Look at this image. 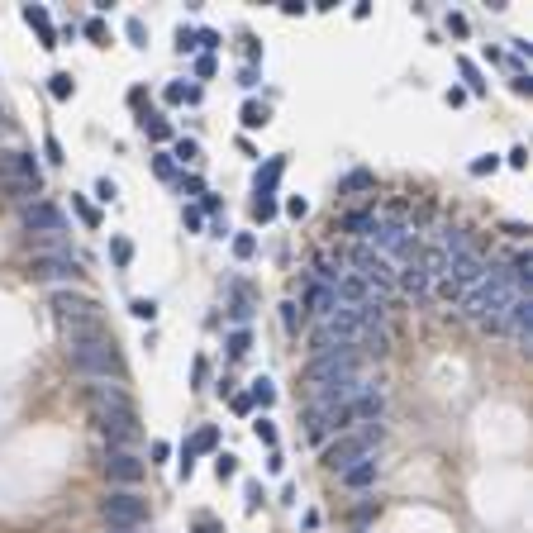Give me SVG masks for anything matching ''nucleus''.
Segmentation results:
<instances>
[{
	"mask_svg": "<svg viewBox=\"0 0 533 533\" xmlns=\"http://www.w3.org/2000/svg\"><path fill=\"white\" fill-rule=\"evenodd\" d=\"M300 310H310L314 319H329L333 310H338V300H333V291L324 281H305V296H300Z\"/></svg>",
	"mask_w": 533,
	"mask_h": 533,
	"instance_id": "obj_13",
	"label": "nucleus"
},
{
	"mask_svg": "<svg viewBox=\"0 0 533 533\" xmlns=\"http://www.w3.org/2000/svg\"><path fill=\"white\" fill-rule=\"evenodd\" d=\"M72 205H77V215H81V220H86V224H91V229H95V224H100V210H95L91 200H81V195H72Z\"/></svg>",
	"mask_w": 533,
	"mask_h": 533,
	"instance_id": "obj_34",
	"label": "nucleus"
},
{
	"mask_svg": "<svg viewBox=\"0 0 533 533\" xmlns=\"http://www.w3.org/2000/svg\"><path fill=\"white\" fill-rule=\"evenodd\" d=\"M86 38H95V43H105V38H110V29H105V19H100V15L86 19Z\"/></svg>",
	"mask_w": 533,
	"mask_h": 533,
	"instance_id": "obj_35",
	"label": "nucleus"
},
{
	"mask_svg": "<svg viewBox=\"0 0 533 533\" xmlns=\"http://www.w3.org/2000/svg\"><path fill=\"white\" fill-rule=\"evenodd\" d=\"M0 129H5V114H0Z\"/></svg>",
	"mask_w": 533,
	"mask_h": 533,
	"instance_id": "obj_61",
	"label": "nucleus"
},
{
	"mask_svg": "<svg viewBox=\"0 0 533 533\" xmlns=\"http://www.w3.org/2000/svg\"><path fill=\"white\" fill-rule=\"evenodd\" d=\"M195 48L215 58V53H220V33H215V29H195Z\"/></svg>",
	"mask_w": 533,
	"mask_h": 533,
	"instance_id": "obj_29",
	"label": "nucleus"
},
{
	"mask_svg": "<svg viewBox=\"0 0 533 533\" xmlns=\"http://www.w3.org/2000/svg\"><path fill=\"white\" fill-rule=\"evenodd\" d=\"M338 481H343L348 490H367L381 481V457H362V462H352L348 471H338Z\"/></svg>",
	"mask_w": 533,
	"mask_h": 533,
	"instance_id": "obj_12",
	"label": "nucleus"
},
{
	"mask_svg": "<svg viewBox=\"0 0 533 533\" xmlns=\"http://www.w3.org/2000/svg\"><path fill=\"white\" fill-rule=\"evenodd\" d=\"M215 471H220V481H229V476H238V457H234V453H224L220 462H215Z\"/></svg>",
	"mask_w": 533,
	"mask_h": 533,
	"instance_id": "obj_36",
	"label": "nucleus"
},
{
	"mask_svg": "<svg viewBox=\"0 0 533 533\" xmlns=\"http://www.w3.org/2000/svg\"><path fill=\"white\" fill-rule=\"evenodd\" d=\"M381 443H386V424H357V429L338 434V438L324 448V467L329 471H348L352 462H362V457H377Z\"/></svg>",
	"mask_w": 533,
	"mask_h": 533,
	"instance_id": "obj_4",
	"label": "nucleus"
},
{
	"mask_svg": "<svg viewBox=\"0 0 533 533\" xmlns=\"http://www.w3.org/2000/svg\"><path fill=\"white\" fill-rule=\"evenodd\" d=\"M281 172H286V157H271L266 167H257V176H252V186H257V195H271V186L281 181Z\"/></svg>",
	"mask_w": 533,
	"mask_h": 533,
	"instance_id": "obj_18",
	"label": "nucleus"
},
{
	"mask_svg": "<svg viewBox=\"0 0 533 533\" xmlns=\"http://www.w3.org/2000/svg\"><path fill=\"white\" fill-rule=\"evenodd\" d=\"M114 195H119L114 181H110V176H100V181H95V200H114Z\"/></svg>",
	"mask_w": 533,
	"mask_h": 533,
	"instance_id": "obj_41",
	"label": "nucleus"
},
{
	"mask_svg": "<svg viewBox=\"0 0 533 533\" xmlns=\"http://www.w3.org/2000/svg\"><path fill=\"white\" fill-rule=\"evenodd\" d=\"M300 324H305V310H300L296 300H286V305H281V329L286 333H300Z\"/></svg>",
	"mask_w": 533,
	"mask_h": 533,
	"instance_id": "obj_25",
	"label": "nucleus"
},
{
	"mask_svg": "<svg viewBox=\"0 0 533 533\" xmlns=\"http://www.w3.org/2000/svg\"><path fill=\"white\" fill-rule=\"evenodd\" d=\"M234 252H238V257H252V252H257L252 234H238V238H234Z\"/></svg>",
	"mask_w": 533,
	"mask_h": 533,
	"instance_id": "obj_42",
	"label": "nucleus"
},
{
	"mask_svg": "<svg viewBox=\"0 0 533 533\" xmlns=\"http://www.w3.org/2000/svg\"><path fill=\"white\" fill-rule=\"evenodd\" d=\"M252 434H257V438H262L266 448L276 453V424H271V419H257V424H252Z\"/></svg>",
	"mask_w": 533,
	"mask_h": 533,
	"instance_id": "obj_32",
	"label": "nucleus"
},
{
	"mask_svg": "<svg viewBox=\"0 0 533 533\" xmlns=\"http://www.w3.org/2000/svg\"><path fill=\"white\" fill-rule=\"evenodd\" d=\"M381 505H357V524H367V519H377Z\"/></svg>",
	"mask_w": 533,
	"mask_h": 533,
	"instance_id": "obj_56",
	"label": "nucleus"
},
{
	"mask_svg": "<svg viewBox=\"0 0 533 533\" xmlns=\"http://www.w3.org/2000/svg\"><path fill=\"white\" fill-rule=\"evenodd\" d=\"M190 377H195V386H205V377H210V362L195 357V362H190Z\"/></svg>",
	"mask_w": 533,
	"mask_h": 533,
	"instance_id": "obj_48",
	"label": "nucleus"
},
{
	"mask_svg": "<svg viewBox=\"0 0 533 533\" xmlns=\"http://www.w3.org/2000/svg\"><path fill=\"white\" fill-rule=\"evenodd\" d=\"M195 210H200V215H220V195H210V190H205V200L195 205Z\"/></svg>",
	"mask_w": 533,
	"mask_h": 533,
	"instance_id": "obj_52",
	"label": "nucleus"
},
{
	"mask_svg": "<svg viewBox=\"0 0 533 533\" xmlns=\"http://www.w3.org/2000/svg\"><path fill=\"white\" fill-rule=\"evenodd\" d=\"M243 505H248V515L262 505V486H257V481H248V486H243Z\"/></svg>",
	"mask_w": 533,
	"mask_h": 533,
	"instance_id": "obj_37",
	"label": "nucleus"
},
{
	"mask_svg": "<svg viewBox=\"0 0 533 533\" xmlns=\"http://www.w3.org/2000/svg\"><path fill=\"white\" fill-rule=\"evenodd\" d=\"M153 172L162 176V181H172V176H176V162H172V153H157V157H153Z\"/></svg>",
	"mask_w": 533,
	"mask_h": 533,
	"instance_id": "obj_33",
	"label": "nucleus"
},
{
	"mask_svg": "<svg viewBox=\"0 0 533 533\" xmlns=\"http://www.w3.org/2000/svg\"><path fill=\"white\" fill-rule=\"evenodd\" d=\"M305 210H310V200H305V195H291V200H286V215H291V220H300Z\"/></svg>",
	"mask_w": 533,
	"mask_h": 533,
	"instance_id": "obj_43",
	"label": "nucleus"
},
{
	"mask_svg": "<svg viewBox=\"0 0 533 533\" xmlns=\"http://www.w3.org/2000/svg\"><path fill=\"white\" fill-rule=\"evenodd\" d=\"M348 271V262H343V252H314V281H324V286H333L338 276Z\"/></svg>",
	"mask_w": 533,
	"mask_h": 533,
	"instance_id": "obj_14",
	"label": "nucleus"
},
{
	"mask_svg": "<svg viewBox=\"0 0 533 533\" xmlns=\"http://www.w3.org/2000/svg\"><path fill=\"white\" fill-rule=\"evenodd\" d=\"M63 357L72 372H81V377H91V381H124V357H119V343H114L110 329L67 338Z\"/></svg>",
	"mask_w": 533,
	"mask_h": 533,
	"instance_id": "obj_2",
	"label": "nucleus"
},
{
	"mask_svg": "<svg viewBox=\"0 0 533 533\" xmlns=\"http://www.w3.org/2000/svg\"><path fill=\"white\" fill-rule=\"evenodd\" d=\"M181 190H186V195H205V181L200 176H181Z\"/></svg>",
	"mask_w": 533,
	"mask_h": 533,
	"instance_id": "obj_51",
	"label": "nucleus"
},
{
	"mask_svg": "<svg viewBox=\"0 0 533 533\" xmlns=\"http://www.w3.org/2000/svg\"><path fill=\"white\" fill-rule=\"evenodd\" d=\"M238 119H243V129H262L266 124V105H262V100H243Z\"/></svg>",
	"mask_w": 533,
	"mask_h": 533,
	"instance_id": "obj_23",
	"label": "nucleus"
},
{
	"mask_svg": "<svg viewBox=\"0 0 533 533\" xmlns=\"http://www.w3.org/2000/svg\"><path fill=\"white\" fill-rule=\"evenodd\" d=\"M195 77H215V58H210V53L195 58Z\"/></svg>",
	"mask_w": 533,
	"mask_h": 533,
	"instance_id": "obj_46",
	"label": "nucleus"
},
{
	"mask_svg": "<svg viewBox=\"0 0 533 533\" xmlns=\"http://www.w3.org/2000/svg\"><path fill=\"white\" fill-rule=\"evenodd\" d=\"M467 172H471V176H486V172H495V157H476V162H471Z\"/></svg>",
	"mask_w": 533,
	"mask_h": 533,
	"instance_id": "obj_45",
	"label": "nucleus"
},
{
	"mask_svg": "<svg viewBox=\"0 0 533 533\" xmlns=\"http://www.w3.org/2000/svg\"><path fill=\"white\" fill-rule=\"evenodd\" d=\"M48 310L58 319L63 338H77V333H100L105 329V314H100V300L81 296V291H53Z\"/></svg>",
	"mask_w": 533,
	"mask_h": 533,
	"instance_id": "obj_3",
	"label": "nucleus"
},
{
	"mask_svg": "<svg viewBox=\"0 0 533 533\" xmlns=\"http://www.w3.org/2000/svg\"><path fill=\"white\" fill-rule=\"evenodd\" d=\"M515 91H519V95L533 91V77H529V72H515Z\"/></svg>",
	"mask_w": 533,
	"mask_h": 533,
	"instance_id": "obj_54",
	"label": "nucleus"
},
{
	"mask_svg": "<svg viewBox=\"0 0 533 533\" xmlns=\"http://www.w3.org/2000/svg\"><path fill=\"white\" fill-rule=\"evenodd\" d=\"M372 220H377L372 210H348L343 220H338V229H343V234H352V238L362 243V238H367V229H372Z\"/></svg>",
	"mask_w": 533,
	"mask_h": 533,
	"instance_id": "obj_19",
	"label": "nucleus"
},
{
	"mask_svg": "<svg viewBox=\"0 0 533 533\" xmlns=\"http://www.w3.org/2000/svg\"><path fill=\"white\" fill-rule=\"evenodd\" d=\"M162 95H167V105H181V100H186V86H181V81H172Z\"/></svg>",
	"mask_w": 533,
	"mask_h": 533,
	"instance_id": "obj_49",
	"label": "nucleus"
},
{
	"mask_svg": "<svg viewBox=\"0 0 533 533\" xmlns=\"http://www.w3.org/2000/svg\"><path fill=\"white\" fill-rule=\"evenodd\" d=\"M338 190H343V195H362V190H377V172H367V167H352V172H343Z\"/></svg>",
	"mask_w": 533,
	"mask_h": 533,
	"instance_id": "obj_15",
	"label": "nucleus"
},
{
	"mask_svg": "<svg viewBox=\"0 0 533 533\" xmlns=\"http://www.w3.org/2000/svg\"><path fill=\"white\" fill-rule=\"evenodd\" d=\"M252 220H257V224L276 220V200H271V195H257V200H252Z\"/></svg>",
	"mask_w": 533,
	"mask_h": 533,
	"instance_id": "obj_28",
	"label": "nucleus"
},
{
	"mask_svg": "<svg viewBox=\"0 0 533 533\" xmlns=\"http://www.w3.org/2000/svg\"><path fill=\"white\" fill-rule=\"evenodd\" d=\"M195 533H224V524H215V519H195Z\"/></svg>",
	"mask_w": 533,
	"mask_h": 533,
	"instance_id": "obj_57",
	"label": "nucleus"
},
{
	"mask_svg": "<svg viewBox=\"0 0 533 533\" xmlns=\"http://www.w3.org/2000/svg\"><path fill=\"white\" fill-rule=\"evenodd\" d=\"M110 257H114L119 266H129V262H134V243H129V238H114V243H110Z\"/></svg>",
	"mask_w": 533,
	"mask_h": 533,
	"instance_id": "obj_30",
	"label": "nucleus"
},
{
	"mask_svg": "<svg viewBox=\"0 0 533 533\" xmlns=\"http://www.w3.org/2000/svg\"><path fill=\"white\" fill-rule=\"evenodd\" d=\"M238 86H248L252 91V86H257V67H243V72H238Z\"/></svg>",
	"mask_w": 533,
	"mask_h": 533,
	"instance_id": "obj_55",
	"label": "nucleus"
},
{
	"mask_svg": "<svg viewBox=\"0 0 533 533\" xmlns=\"http://www.w3.org/2000/svg\"><path fill=\"white\" fill-rule=\"evenodd\" d=\"M176 48H181V53H195V29L181 24V29H176Z\"/></svg>",
	"mask_w": 533,
	"mask_h": 533,
	"instance_id": "obj_39",
	"label": "nucleus"
},
{
	"mask_svg": "<svg viewBox=\"0 0 533 533\" xmlns=\"http://www.w3.org/2000/svg\"><path fill=\"white\" fill-rule=\"evenodd\" d=\"M395 291H405V296H414V300H429V296H434V276H429V266H424L419 257L400 262V266H395Z\"/></svg>",
	"mask_w": 533,
	"mask_h": 533,
	"instance_id": "obj_10",
	"label": "nucleus"
},
{
	"mask_svg": "<svg viewBox=\"0 0 533 533\" xmlns=\"http://www.w3.org/2000/svg\"><path fill=\"white\" fill-rule=\"evenodd\" d=\"M215 443H220V429L215 424H205V429H195V438L186 443L190 453H215Z\"/></svg>",
	"mask_w": 533,
	"mask_h": 533,
	"instance_id": "obj_22",
	"label": "nucleus"
},
{
	"mask_svg": "<svg viewBox=\"0 0 533 533\" xmlns=\"http://www.w3.org/2000/svg\"><path fill=\"white\" fill-rule=\"evenodd\" d=\"M19 224L29 238H67V215L53 200H29L19 210Z\"/></svg>",
	"mask_w": 533,
	"mask_h": 533,
	"instance_id": "obj_8",
	"label": "nucleus"
},
{
	"mask_svg": "<svg viewBox=\"0 0 533 533\" xmlns=\"http://www.w3.org/2000/svg\"><path fill=\"white\" fill-rule=\"evenodd\" d=\"M343 262H348V271H357V276L372 286L381 300L395 296V262H391V257H381L377 248H367V243H352V248L343 252Z\"/></svg>",
	"mask_w": 533,
	"mask_h": 533,
	"instance_id": "obj_5",
	"label": "nucleus"
},
{
	"mask_svg": "<svg viewBox=\"0 0 533 533\" xmlns=\"http://www.w3.org/2000/svg\"><path fill=\"white\" fill-rule=\"evenodd\" d=\"M181 220H186V229H200V224H205V215L195 210V205H186V210H181Z\"/></svg>",
	"mask_w": 533,
	"mask_h": 533,
	"instance_id": "obj_50",
	"label": "nucleus"
},
{
	"mask_svg": "<svg viewBox=\"0 0 533 533\" xmlns=\"http://www.w3.org/2000/svg\"><path fill=\"white\" fill-rule=\"evenodd\" d=\"M129 314H134V319H148V324H153V319H157V300H134V305H129Z\"/></svg>",
	"mask_w": 533,
	"mask_h": 533,
	"instance_id": "obj_31",
	"label": "nucleus"
},
{
	"mask_svg": "<svg viewBox=\"0 0 533 533\" xmlns=\"http://www.w3.org/2000/svg\"><path fill=\"white\" fill-rule=\"evenodd\" d=\"M72 91H77L72 72H53V77H48V95H53V100H72Z\"/></svg>",
	"mask_w": 533,
	"mask_h": 533,
	"instance_id": "obj_20",
	"label": "nucleus"
},
{
	"mask_svg": "<svg viewBox=\"0 0 533 533\" xmlns=\"http://www.w3.org/2000/svg\"><path fill=\"white\" fill-rule=\"evenodd\" d=\"M24 19H29L33 29L43 33V48H58V29H53V19H48L43 5H24Z\"/></svg>",
	"mask_w": 533,
	"mask_h": 533,
	"instance_id": "obj_17",
	"label": "nucleus"
},
{
	"mask_svg": "<svg viewBox=\"0 0 533 533\" xmlns=\"http://www.w3.org/2000/svg\"><path fill=\"white\" fill-rule=\"evenodd\" d=\"M43 153H48V162H63V143L48 134V139H43Z\"/></svg>",
	"mask_w": 533,
	"mask_h": 533,
	"instance_id": "obj_47",
	"label": "nucleus"
},
{
	"mask_svg": "<svg viewBox=\"0 0 533 533\" xmlns=\"http://www.w3.org/2000/svg\"><path fill=\"white\" fill-rule=\"evenodd\" d=\"M248 400H252V405H276V386H271V381H266V377H257V381H252V386H248Z\"/></svg>",
	"mask_w": 533,
	"mask_h": 533,
	"instance_id": "obj_21",
	"label": "nucleus"
},
{
	"mask_svg": "<svg viewBox=\"0 0 533 533\" xmlns=\"http://www.w3.org/2000/svg\"><path fill=\"white\" fill-rule=\"evenodd\" d=\"M86 405H91V424L100 429L105 448H134L143 438L139 405L129 400L124 381H91L86 386Z\"/></svg>",
	"mask_w": 533,
	"mask_h": 533,
	"instance_id": "obj_1",
	"label": "nucleus"
},
{
	"mask_svg": "<svg viewBox=\"0 0 533 533\" xmlns=\"http://www.w3.org/2000/svg\"><path fill=\"white\" fill-rule=\"evenodd\" d=\"M110 533H139V529H110Z\"/></svg>",
	"mask_w": 533,
	"mask_h": 533,
	"instance_id": "obj_60",
	"label": "nucleus"
},
{
	"mask_svg": "<svg viewBox=\"0 0 533 533\" xmlns=\"http://www.w3.org/2000/svg\"><path fill=\"white\" fill-rule=\"evenodd\" d=\"M510 167H529V148H524V143L510 148Z\"/></svg>",
	"mask_w": 533,
	"mask_h": 533,
	"instance_id": "obj_53",
	"label": "nucleus"
},
{
	"mask_svg": "<svg viewBox=\"0 0 533 533\" xmlns=\"http://www.w3.org/2000/svg\"><path fill=\"white\" fill-rule=\"evenodd\" d=\"M505 333H510L519 348H533V296H515L510 319H505Z\"/></svg>",
	"mask_w": 533,
	"mask_h": 533,
	"instance_id": "obj_11",
	"label": "nucleus"
},
{
	"mask_svg": "<svg viewBox=\"0 0 533 533\" xmlns=\"http://www.w3.org/2000/svg\"><path fill=\"white\" fill-rule=\"evenodd\" d=\"M124 29H129V38H134L139 48H148V29H143V19H129Z\"/></svg>",
	"mask_w": 533,
	"mask_h": 533,
	"instance_id": "obj_38",
	"label": "nucleus"
},
{
	"mask_svg": "<svg viewBox=\"0 0 533 533\" xmlns=\"http://www.w3.org/2000/svg\"><path fill=\"white\" fill-rule=\"evenodd\" d=\"M143 129H148V139H157V143L172 139V124H167L162 114H143Z\"/></svg>",
	"mask_w": 533,
	"mask_h": 533,
	"instance_id": "obj_26",
	"label": "nucleus"
},
{
	"mask_svg": "<svg viewBox=\"0 0 533 533\" xmlns=\"http://www.w3.org/2000/svg\"><path fill=\"white\" fill-rule=\"evenodd\" d=\"M229 296H234V310H229V314H234V324L243 329V324L252 319V291L243 281H229Z\"/></svg>",
	"mask_w": 533,
	"mask_h": 533,
	"instance_id": "obj_16",
	"label": "nucleus"
},
{
	"mask_svg": "<svg viewBox=\"0 0 533 533\" xmlns=\"http://www.w3.org/2000/svg\"><path fill=\"white\" fill-rule=\"evenodd\" d=\"M448 29H453L457 38H462V33H467V19H462V15H448Z\"/></svg>",
	"mask_w": 533,
	"mask_h": 533,
	"instance_id": "obj_59",
	"label": "nucleus"
},
{
	"mask_svg": "<svg viewBox=\"0 0 533 533\" xmlns=\"http://www.w3.org/2000/svg\"><path fill=\"white\" fill-rule=\"evenodd\" d=\"M100 471H105V481L119 490H134L148 476V462H143L134 448H105V457H100Z\"/></svg>",
	"mask_w": 533,
	"mask_h": 533,
	"instance_id": "obj_7",
	"label": "nucleus"
},
{
	"mask_svg": "<svg viewBox=\"0 0 533 533\" xmlns=\"http://www.w3.org/2000/svg\"><path fill=\"white\" fill-rule=\"evenodd\" d=\"M462 72H467V81H471V95H481V91H486V81L476 77V67H471L467 58H462Z\"/></svg>",
	"mask_w": 533,
	"mask_h": 533,
	"instance_id": "obj_44",
	"label": "nucleus"
},
{
	"mask_svg": "<svg viewBox=\"0 0 533 533\" xmlns=\"http://www.w3.org/2000/svg\"><path fill=\"white\" fill-rule=\"evenodd\" d=\"M248 348H252V333H248V329H234V333H229V357H248Z\"/></svg>",
	"mask_w": 533,
	"mask_h": 533,
	"instance_id": "obj_27",
	"label": "nucleus"
},
{
	"mask_svg": "<svg viewBox=\"0 0 533 533\" xmlns=\"http://www.w3.org/2000/svg\"><path fill=\"white\" fill-rule=\"evenodd\" d=\"M29 276H38V281H77L81 276V257L77 252H33L29 257Z\"/></svg>",
	"mask_w": 533,
	"mask_h": 533,
	"instance_id": "obj_9",
	"label": "nucleus"
},
{
	"mask_svg": "<svg viewBox=\"0 0 533 533\" xmlns=\"http://www.w3.org/2000/svg\"><path fill=\"white\" fill-rule=\"evenodd\" d=\"M190 471H195V453H190V448H181V467H176V476H181V481H190Z\"/></svg>",
	"mask_w": 533,
	"mask_h": 533,
	"instance_id": "obj_40",
	"label": "nucleus"
},
{
	"mask_svg": "<svg viewBox=\"0 0 533 533\" xmlns=\"http://www.w3.org/2000/svg\"><path fill=\"white\" fill-rule=\"evenodd\" d=\"M172 157L190 167V162H200V143H195V139H176L172 143Z\"/></svg>",
	"mask_w": 533,
	"mask_h": 533,
	"instance_id": "obj_24",
	"label": "nucleus"
},
{
	"mask_svg": "<svg viewBox=\"0 0 533 533\" xmlns=\"http://www.w3.org/2000/svg\"><path fill=\"white\" fill-rule=\"evenodd\" d=\"M148 500H143L139 490H110L105 500H100V519L110 524V529H143L148 524Z\"/></svg>",
	"mask_w": 533,
	"mask_h": 533,
	"instance_id": "obj_6",
	"label": "nucleus"
},
{
	"mask_svg": "<svg viewBox=\"0 0 533 533\" xmlns=\"http://www.w3.org/2000/svg\"><path fill=\"white\" fill-rule=\"evenodd\" d=\"M148 453H153V462H167V457H172V448H167V443H153Z\"/></svg>",
	"mask_w": 533,
	"mask_h": 533,
	"instance_id": "obj_58",
	"label": "nucleus"
}]
</instances>
